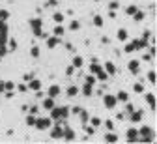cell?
Returning <instances> with one entry per match:
<instances>
[{"mask_svg":"<svg viewBox=\"0 0 157 144\" xmlns=\"http://www.w3.org/2000/svg\"><path fill=\"white\" fill-rule=\"evenodd\" d=\"M6 43H8V53H13V51H17V41H15L13 38H9Z\"/></svg>","mask_w":157,"mask_h":144,"instance_id":"obj_30","label":"cell"},{"mask_svg":"<svg viewBox=\"0 0 157 144\" xmlns=\"http://www.w3.org/2000/svg\"><path fill=\"white\" fill-rule=\"evenodd\" d=\"M153 135L155 133L150 125H142L139 129V142H153V138H155Z\"/></svg>","mask_w":157,"mask_h":144,"instance_id":"obj_3","label":"cell"},{"mask_svg":"<svg viewBox=\"0 0 157 144\" xmlns=\"http://www.w3.org/2000/svg\"><path fill=\"white\" fill-rule=\"evenodd\" d=\"M6 90H15V82L13 81H4V92Z\"/></svg>","mask_w":157,"mask_h":144,"instance_id":"obj_41","label":"cell"},{"mask_svg":"<svg viewBox=\"0 0 157 144\" xmlns=\"http://www.w3.org/2000/svg\"><path fill=\"white\" fill-rule=\"evenodd\" d=\"M151 38H153V34H151V30L148 28V30H144V34H142V39H146V41H148V43H150V39Z\"/></svg>","mask_w":157,"mask_h":144,"instance_id":"obj_47","label":"cell"},{"mask_svg":"<svg viewBox=\"0 0 157 144\" xmlns=\"http://www.w3.org/2000/svg\"><path fill=\"white\" fill-rule=\"evenodd\" d=\"M80 94H82L84 97H92V96H94V86L88 84V82H84L82 88H80Z\"/></svg>","mask_w":157,"mask_h":144,"instance_id":"obj_14","label":"cell"},{"mask_svg":"<svg viewBox=\"0 0 157 144\" xmlns=\"http://www.w3.org/2000/svg\"><path fill=\"white\" fill-rule=\"evenodd\" d=\"M140 60H142V62H148V64H151V62H153V56H151L150 53H144L142 56H140Z\"/></svg>","mask_w":157,"mask_h":144,"instance_id":"obj_44","label":"cell"},{"mask_svg":"<svg viewBox=\"0 0 157 144\" xmlns=\"http://www.w3.org/2000/svg\"><path fill=\"white\" fill-rule=\"evenodd\" d=\"M64 47H65V49H67V51H69V53H75V45H73V43H69V41H67V43H65V45H64Z\"/></svg>","mask_w":157,"mask_h":144,"instance_id":"obj_54","label":"cell"},{"mask_svg":"<svg viewBox=\"0 0 157 144\" xmlns=\"http://www.w3.org/2000/svg\"><path fill=\"white\" fill-rule=\"evenodd\" d=\"M146 79H148V81L151 82V84H155V81H157V75H155V71H153V69H150V71H148V75H146Z\"/></svg>","mask_w":157,"mask_h":144,"instance_id":"obj_38","label":"cell"},{"mask_svg":"<svg viewBox=\"0 0 157 144\" xmlns=\"http://www.w3.org/2000/svg\"><path fill=\"white\" fill-rule=\"evenodd\" d=\"M60 94H62V88H60L58 84H50L49 90H47V96L49 97H58Z\"/></svg>","mask_w":157,"mask_h":144,"instance_id":"obj_13","label":"cell"},{"mask_svg":"<svg viewBox=\"0 0 157 144\" xmlns=\"http://www.w3.org/2000/svg\"><path fill=\"white\" fill-rule=\"evenodd\" d=\"M15 92H28V84L26 82H19V84H15Z\"/></svg>","mask_w":157,"mask_h":144,"instance_id":"obj_37","label":"cell"},{"mask_svg":"<svg viewBox=\"0 0 157 144\" xmlns=\"http://www.w3.org/2000/svg\"><path fill=\"white\" fill-rule=\"evenodd\" d=\"M133 110H135V105H133V103H129V101H125V110H124V114L129 116Z\"/></svg>","mask_w":157,"mask_h":144,"instance_id":"obj_36","label":"cell"},{"mask_svg":"<svg viewBox=\"0 0 157 144\" xmlns=\"http://www.w3.org/2000/svg\"><path fill=\"white\" fill-rule=\"evenodd\" d=\"M71 66H73L75 69H80L84 66V58H82V56H79V54H75L73 58H71Z\"/></svg>","mask_w":157,"mask_h":144,"instance_id":"obj_17","label":"cell"},{"mask_svg":"<svg viewBox=\"0 0 157 144\" xmlns=\"http://www.w3.org/2000/svg\"><path fill=\"white\" fill-rule=\"evenodd\" d=\"M62 129H64V125L62 123H58L56 122V125H50L49 127V131H50V138H54V140H58V138H62Z\"/></svg>","mask_w":157,"mask_h":144,"instance_id":"obj_7","label":"cell"},{"mask_svg":"<svg viewBox=\"0 0 157 144\" xmlns=\"http://www.w3.org/2000/svg\"><path fill=\"white\" fill-rule=\"evenodd\" d=\"M84 131H86V135H94V133H95V127H92V125H88V123H86V125H84Z\"/></svg>","mask_w":157,"mask_h":144,"instance_id":"obj_49","label":"cell"},{"mask_svg":"<svg viewBox=\"0 0 157 144\" xmlns=\"http://www.w3.org/2000/svg\"><path fill=\"white\" fill-rule=\"evenodd\" d=\"M36 97H39V99H43V97H45V92H43V90H36Z\"/></svg>","mask_w":157,"mask_h":144,"instance_id":"obj_56","label":"cell"},{"mask_svg":"<svg viewBox=\"0 0 157 144\" xmlns=\"http://www.w3.org/2000/svg\"><path fill=\"white\" fill-rule=\"evenodd\" d=\"M0 94H4V81H0Z\"/></svg>","mask_w":157,"mask_h":144,"instance_id":"obj_58","label":"cell"},{"mask_svg":"<svg viewBox=\"0 0 157 144\" xmlns=\"http://www.w3.org/2000/svg\"><path fill=\"white\" fill-rule=\"evenodd\" d=\"M146 103L150 105V109H151V110H155L157 99H155V94H153V92H148V94H146Z\"/></svg>","mask_w":157,"mask_h":144,"instance_id":"obj_19","label":"cell"},{"mask_svg":"<svg viewBox=\"0 0 157 144\" xmlns=\"http://www.w3.org/2000/svg\"><path fill=\"white\" fill-rule=\"evenodd\" d=\"M53 120H50V116L47 118V116H45V118H38L36 116V123H34V127H36V129L38 131H49V127L50 125H53Z\"/></svg>","mask_w":157,"mask_h":144,"instance_id":"obj_5","label":"cell"},{"mask_svg":"<svg viewBox=\"0 0 157 144\" xmlns=\"http://www.w3.org/2000/svg\"><path fill=\"white\" fill-rule=\"evenodd\" d=\"M127 69L131 71V75H139L140 73V60H129Z\"/></svg>","mask_w":157,"mask_h":144,"instance_id":"obj_12","label":"cell"},{"mask_svg":"<svg viewBox=\"0 0 157 144\" xmlns=\"http://www.w3.org/2000/svg\"><path fill=\"white\" fill-rule=\"evenodd\" d=\"M148 45H150V43H148L146 39H142V38H136V39L131 41V43L124 45V53H125V54H131V53H135V51H142V49H146Z\"/></svg>","mask_w":157,"mask_h":144,"instance_id":"obj_2","label":"cell"},{"mask_svg":"<svg viewBox=\"0 0 157 144\" xmlns=\"http://www.w3.org/2000/svg\"><path fill=\"white\" fill-rule=\"evenodd\" d=\"M49 112H50V120L62 123V125H64V122L71 116V112H69V107H67V105H62V107H56V105H54Z\"/></svg>","mask_w":157,"mask_h":144,"instance_id":"obj_1","label":"cell"},{"mask_svg":"<svg viewBox=\"0 0 157 144\" xmlns=\"http://www.w3.org/2000/svg\"><path fill=\"white\" fill-rule=\"evenodd\" d=\"M103 23H105V21H103L101 15H94V24H95L97 28H103Z\"/></svg>","mask_w":157,"mask_h":144,"instance_id":"obj_35","label":"cell"},{"mask_svg":"<svg viewBox=\"0 0 157 144\" xmlns=\"http://www.w3.org/2000/svg\"><path fill=\"white\" fill-rule=\"evenodd\" d=\"M67 30H71V32H77V30H80V21H71L69 23Z\"/></svg>","mask_w":157,"mask_h":144,"instance_id":"obj_34","label":"cell"},{"mask_svg":"<svg viewBox=\"0 0 157 144\" xmlns=\"http://www.w3.org/2000/svg\"><path fill=\"white\" fill-rule=\"evenodd\" d=\"M118 8H120V2H118V0H112V2L109 4V9H118Z\"/></svg>","mask_w":157,"mask_h":144,"instance_id":"obj_50","label":"cell"},{"mask_svg":"<svg viewBox=\"0 0 157 144\" xmlns=\"http://www.w3.org/2000/svg\"><path fill=\"white\" fill-rule=\"evenodd\" d=\"M9 19V11L8 9H0V21H8Z\"/></svg>","mask_w":157,"mask_h":144,"instance_id":"obj_48","label":"cell"},{"mask_svg":"<svg viewBox=\"0 0 157 144\" xmlns=\"http://www.w3.org/2000/svg\"><path fill=\"white\" fill-rule=\"evenodd\" d=\"M116 38H118V41L125 43V41L129 39V32H127L125 28H118V32H116Z\"/></svg>","mask_w":157,"mask_h":144,"instance_id":"obj_16","label":"cell"},{"mask_svg":"<svg viewBox=\"0 0 157 144\" xmlns=\"http://www.w3.org/2000/svg\"><path fill=\"white\" fill-rule=\"evenodd\" d=\"M53 21L56 24H64V21H65V15L62 13V11H54L53 13Z\"/></svg>","mask_w":157,"mask_h":144,"instance_id":"obj_23","label":"cell"},{"mask_svg":"<svg viewBox=\"0 0 157 144\" xmlns=\"http://www.w3.org/2000/svg\"><path fill=\"white\" fill-rule=\"evenodd\" d=\"M34 77H36L34 73H24V75H23V81H24V82H28V81H32Z\"/></svg>","mask_w":157,"mask_h":144,"instance_id":"obj_52","label":"cell"},{"mask_svg":"<svg viewBox=\"0 0 157 144\" xmlns=\"http://www.w3.org/2000/svg\"><path fill=\"white\" fill-rule=\"evenodd\" d=\"M28 90H32V92L41 90V81H39V79H36V77H34L32 81H28Z\"/></svg>","mask_w":157,"mask_h":144,"instance_id":"obj_20","label":"cell"},{"mask_svg":"<svg viewBox=\"0 0 157 144\" xmlns=\"http://www.w3.org/2000/svg\"><path fill=\"white\" fill-rule=\"evenodd\" d=\"M77 116L80 118V123H82V125H86V123H88V120H90V114H88L84 109H80V112H79Z\"/></svg>","mask_w":157,"mask_h":144,"instance_id":"obj_26","label":"cell"},{"mask_svg":"<svg viewBox=\"0 0 157 144\" xmlns=\"http://www.w3.org/2000/svg\"><path fill=\"white\" fill-rule=\"evenodd\" d=\"M131 17H133L135 23H140V21H144V19H146V11H144V9H136V11L131 15Z\"/></svg>","mask_w":157,"mask_h":144,"instance_id":"obj_21","label":"cell"},{"mask_svg":"<svg viewBox=\"0 0 157 144\" xmlns=\"http://www.w3.org/2000/svg\"><path fill=\"white\" fill-rule=\"evenodd\" d=\"M53 34L58 36V38H62V36L65 34V26H64V24H56V26L53 28Z\"/></svg>","mask_w":157,"mask_h":144,"instance_id":"obj_27","label":"cell"},{"mask_svg":"<svg viewBox=\"0 0 157 144\" xmlns=\"http://www.w3.org/2000/svg\"><path fill=\"white\" fill-rule=\"evenodd\" d=\"M30 28H32V34L36 36V38H39V34L43 32V19L41 17H32L28 21Z\"/></svg>","mask_w":157,"mask_h":144,"instance_id":"obj_4","label":"cell"},{"mask_svg":"<svg viewBox=\"0 0 157 144\" xmlns=\"http://www.w3.org/2000/svg\"><path fill=\"white\" fill-rule=\"evenodd\" d=\"M103 69L109 73V77H112V75H116V66L112 64V62H105V66H103Z\"/></svg>","mask_w":157,"mask_h":144,"instance_id":"obj_22","label":"cell"},{"mask_svg":"<svg viewBox=\"0 0 157 144\" xmlns=\"http://www.w3.org/2000/svg\"><path fill=\"white\" fill-rule=\"evenodd\" d=\"M144 84H142V82H135V84H133V92H135V94H144Z\"/></svg>","mask_w":157,"mask_h":144,"instance_id":"obj_33","label":"cell"},{"mask_svg":"<svg viewBox=\"0 0 157 144\" xmlns=\"http://www.w3.org/2000/svg\"><path fill=\"white\" fill-rule=\"evenodd\" d=\"M95 79L101 81V82H105V81H109V73H107L105 69H101L99 73H95Z\"/></svg>","mask_w":157,"mask_h":144,"instance_id":"obj_31","label":"cell"},{"mask_svg":"<svg viewBox=\"0 0 157 144\" xmlns=\"http://www.w3.org/2000/svg\"><path fill=\"white\" fill-rule=\"evenodd\" d=\"M84 82H88V84H92V86H95V82H97V79H95V75H86V79H84Z\"/></svg>","mask_w":157,"mask_h":144,"instance_id":"obj_40","label":"cell"},{"mask_svg":"<svg viewBox=\"0 0 157 144\" xmlns=\"http://www.w3.org/2000/svg\"><path fill=\"white\" fill-rule=\"evenodd\" d=\"M95 2H101V0H95Z\"/></svg>","mask_w":157,"mask_h":144,"instance_id":"obj_59","label":"cell"},{"mask_svg":"<svg viewBox=\"0 0 157 144\" xmlns=\"http://www.w3.org/2000/svg\"><path fill=\"white\" fill-rule=\"evenodd\" d=\"M65 96H67V97H75V96H79V88H77V86H69V88L67 90H65Z\"/></svg>","mask_w":157,"mask_h":144,"instance_id":"obj_28","label":"cell"},{"mask_svg":"<svg viewBox=\"0 0 157 144\" xmlns=\"http://www.w3.org/2000/svg\"><path fill=\"white\" fill-rule=\"evenodd\" d=\"M34 123H36V116H34V114H28V116H26V125H28V127H34Z\"/></svg>","mask_w":157,"mask_h":144,"instance_id":"obj_43","label":"cell"},{"mask_svg":"<svg viewBox=\"0 0 157 144\" xmlns=\"http://www.w3.org/2000/svg\"><path fill=\"white\" fill-rule=\"evenodd\" d=\"M56 6H58V0H47L43 4V8H56Z\"/></svg>","mask_w":157,"mask_h":144,"instance_id":"obj_46","label":"cell"},{"mask_svg":"<svg viewBox=\"0 0 157 144\" xmlns=\"http://www.w3.org/2000/svg\"><path fill=\"white\" fill-rule=\"evenodd\" d=\"M127 118H129V122H131V123H140V120L144 118V110H142V109H140V110H136V109H135Z\"/></svg>","mask_w":157,"mask_h":144,"instance_id":"obj_11","label":"cell"},{"mask_svg":"<svg viewBox=\"0 0 157 144\" xmlns=\"http://www.w3.org/2000/svg\"><path fill=\"white\" fill-rule=\"evenodd\" d=\"M80 109H82V107H80V105H75L73 109H69V112H71V114H75V116H77L79 112H80Z\"/></svg>","mask_w":157,"mask_h":144,"instance_id":"obj_51","label":"cell"},{"mask_svg":"<svg viewBox=\"0 0 157 144\" xmlns=\"http://www.w3.org/2000/svg\"><path fill=\"white\" fill-rule=\"evenodd\" d=\"M101 97H103V107H105V109H109V110L114 109V107L118 105V99H116L114 94H103Z\"/></svg>","mask_w":157,"mask_h":144,"instance_id":"obj_6","label":"cell"},{"mask_svg":"<svg viewBox=\"0 0 157 144\" xmlns=\"http://www.w3.org/2000/svg\"><path fill=\"white\" fill-rule=\"evenodd\" d=\"M125 140L127 142H139V129L136 127H129L125 133Z\"/></svg>","mask_w":157,"mask_h":144,"instance_id":"obj_9","label":"cell"},{"mask_svg":"<svg viewBox=\"0 0 157 144\" xmlns=\"http://www.w3.org/2000/svg\"><path fill=\"white\" fill-rule=\"evenodd\" d=\"M101 69H103V66L97 62V58H92V64H90V73L95 75V73H99Z\"/></svg>","mask_w":157,"mask_h":144,"instance_id":"obj_18","label":"cell"},{"mask_svg":"<svg viewBox=\"0 0 157 144\" xmlns=\"http://www.w3.org/2000/svg\"><path fill=\"white\" fill-rule=\"evenodd\" d=\"M90 125H92V127H95V129H97V127H101V125H103V120H101V118L99 116H92V118H90Z\"/></svg>","mask_w":157,"mask_h":144,"instance_id":"obj_25","label":"cell"},{"mask_svg":"<svg viewBox=\"0 0 157 144\" xmlns=\"http://www.w3.org/2000/svg\"><path fill=\"white\" fill-rule=\"evenodd\" d=\"M136 9H139V6H135V4H131V6L125 8V15H133Z\"/></svg>","mask_w":157,"mask_h":144,"instance_id":"obj_42","label":"cell"},{"mask_svg":"<svg viewBox=\"0 0 157 144\" xmlns=\"http://www.w3.org/2000/svg\"><path fill=\"white\" fill-rule=\"evenodd\" d=\"M41 107L45 110H50L54 107V97H49V96H45L43 97V101H41Z\"/></svg>","mask_w":157,"mask_h":144,"instance_id":"obj_15","label":"cell"},{"mask_svg":"<svg viewBox=\"0 0 157 144\" xmlns=\"http://www.w3.org/2000/svg\"><path fill=\"white\" fill-rule=\"evenodd\" d=\"M75 73V68H73V66H67V68H65V75H67V77H71Z\"/></svg>","mask_w":157,"mask_h":144,"instance_id":"obj_53","label":"cell"},{"mask_svg":"<svg viewBox=\"0 0 157 144\" xmlns=\"http://www.w3.org/2000/svg\"><path fill=\"white\" fill-rule=\"evenodd\" d=\"M26 112H28V114H34V116H38V114H39V107H38V105H30Z\"/></svg>","mask_w":157,"mask_h":144,"instance_id":"obj_39","label":"cell"},{"mask_svg":"<svg viewBox=\"0 0 157 144\" xmlns=\"http://www.w3.org/2000/svg\"><path fill=\"white\" fill-rule=\"evenodd\" d=\"M105 142H118V135H114V131H109L105 135Z\"/></svg>","mask_w":157,"mask_h":144,"instance_id":"obj_32","label":"cell"},{"mask_svg":"<svg viewBox=\"0 0 157 144\" xmlns=\"http://www.w3.org/2000/svg\"><path fill=\"white\" fill-rule=\"evenodd\" d=\"M109 17H110V19H116V17H118V13H116V9H109Z\"/></svg>","mask_w":157,"mask_h":144,"instance_id":"obj_55","label":"cell"},{"mask_svg":"<svg viewBox=\"0 0 157 144\" xmlns=\"http://www.w3.org/2000/svg\"><path fill=\"white\" fill-rule=\"evenodd\" d=\"M62 138H64V140H67V142H73L75 138H77V135H75V131L71 129V127L65 125L64 129H62Z\"/></svg>","mask_w":157,"mask_h":144,"instance_id":"obj_10","label":"cell"},{"mask_svg":"<svg viewBox=\"0 0 157 144\" xmlns=\"http://www.w3.org/2000/svg\"><path fill=\"white\" fill-rule=\"evenodd\" d=\"M116 99H118V103H125V101H129V94L125 90H120L116 94Z\"/></svg>","mask_w":157,"mask_h":144,"instance_id":"obj_24","label":"cell"},{"mask_svg":"<svg viewBox=\"0 0 157 144\" xmlns=\"http://www.w3.org/2000/svg\"><path fill=\"white\" fill-rule=\"evenodd\" d=\"M62 43V38H58V36H47V39H45V45H47L49 49H56L58 45Z\"/></svg>","mask_w":157,"mask_h":144,"instance_id":"obj_8","label":"cell"},{"mask_svg":"<svg viewBox=\"0 0 157 144\" xmlns=\"http://www.w3.org/2000/svg\"><path fill=\"white\" fill-rule=\"evenodd\" d=\"M103 125L107 127V131H114V122H112V120H105Z\"/></svg>","mask_w":157,"mask_h":144,"instance_id":"obj_45","label":"cell"},{"mask_svg":"<svg viewBox=\"0 0 157 144\" xmlns=\"http://www.w3.org/2000/svg\"><path fill=\"white\" fill-rule=\"evenodd\" d=\"M39 54H41L39 45H32V49H30V56H32V58H39Z\"/></svg>","mask_w":157,"mask_h":144,"instance_id":"obj_29","label":"cell"},{"mask_svg":"<svg viewBox=\"0 0 157 144\" xmlns=\"http://www.w3.org/2000/svg\"><path fill=\"white\" fill-rule=\"evenodd\" d=\"M150 2H151V0H150Z\"/></svg>","mask_w":157,"mask_h":144,"instance_id":"obj_60","label":"cell"},{"mask_svg":"<svg viewBox=\"0 0 157 144\" xmlns=\"http://www.w3.org/2000/svg\"><path fill=\"white\" fill-rule=\"evenodd\" d=\"M124 118H125V114H124V112H120V114L116 116V120H124Z\"/></svg>","mask_w":157,"mask_h":144,"instance_id":"obj_57","label":"cell"}]
</instances>
